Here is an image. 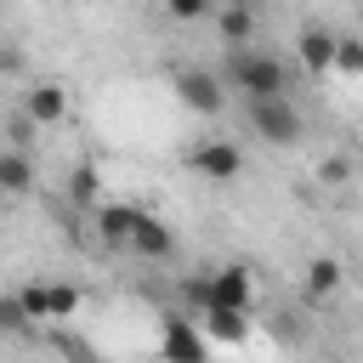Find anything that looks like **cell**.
<instances>
[{
  "mask_svg": "<svg viewBox=\"0 0 363 363\" xmlns=\"http://www.w3.org/2000/svg\"><path fill=\"white\" fill-rule=\"evenodd\" d=\"M210 306L250 312V272H244V267H221V272H210Z\"/></svg>",
  "mask_w": 363,
  "mask_h": 363,
  "instance_id": "ba28073f",
  "label": "cell"
},
{
  "mask_svg": "<svg viewBox=\"0 0 363 363\" xmlns=\"http://www.w3.org/2000/svg\"><path fill=\"white\" fill-rule=\"evenodd\" d=\"M176 96L193 108V113H221L227 108V85H221V74H210V68H176Z\"/></svg>",
  "mask_w": 363,
  "mask_h": 363,
  "instance_id": "3957f363",
  "label": "cell"
},
{
  "mask_svg": "<svg viewBox=\"0 0 363 363\" xmlns=\"http://www.w3.org/2000/svg\"><path fill=\"white\" fill-rule=\"evenodd\" d=\"M0 329H6V335H28V329H34L28 312L17 306V295H0Z\"/></svg>",
  "mask_w": 363,
  "mask_h": 363,
  "instance_id": "ac0fdd59",
  "label": "cell"
},
{
  "mask_svg": "<svg viewBox=\"0 0 363 363\" xmlns=\"http://www.w3.org/2000/svg\"><path fill=\"white\" fill-rule=\"evenodd\" d=\"M136 204H102L96 210V233L108 238V244H130V227H136Z\"/></svg>",
  "mask_w": 363,
  "mask_h": 363,
  "instance_id": "7c38bea8",
  "label": "cell"
},
{
  "mask_svg": "<svg viewBox=\"0 0 363 363\" xmlns=\"http://www.w3.org/2000/svg\"><path fill=\"white\" fill-rule=\"evenodd\" d=\"M346 170H352L346 159H329V164H323V176H329V182H346Z\"/></svg>",
  "mask_w": 363,
  "mask_h": 363,
  "instance_id": "603a6c76",
  "label": "cell"
},
{
  "mask_svg": "<svg viewBox=\"0 0 363 363\" xmlns=\"http://www.w3.org/2000/svg\"><path fill=\"white\" fill-rule=\"evenodd\" d=\"M96 182H102V176H96V164H85V159H79V164L68 170V199H74V204H91V199H96Z\"/></svg>",
  "mask_w": 363,
  "mask_h": 363,
  "instance_id": "2e32d148",
  "label": "cell"
},
{
  "mask_svg": "<svg viewBox=\"0 0 363 363\" xmlns=\"http://www.w3.org/2000/svg\"><path fill=\"white\" fill-rule=\"evenodd\" d=\"M62 113H68V91H62V85H51V79H45V85H34V91H28V102H23V119H28V125H57Z\"/></svg>",
  "mask_w": 363,
  "mask_h": 363,
  "instance_id": "9c48e42d",
  "label": "cell"
},
{
  "mask_svg": "<svg viewBox=\"0 0 363 363\" xmlns=\"http://www.w3.org/2000/svg\"><path fill=\"white\" fill-rule=\"evenodd\" d=\"M130 250H136L142 261H164V255L176 250V233H170L159 216H147V210H142V216H136V227H130Z\"/></svg>",
  "mask_w": 363,
  "mask_h": 363,
  "instance_id": "52a82bcc",
  "label": "cell"
},
{
  "mask_svg": "<svg viewBox=\"0 0 363 363\" xmlns=\"http://www.w3.org/2000/svg\"><path fill=\"white\" fill-rule=\"evenodd\" d=\"M34 187V159L28 153H0V193H28Z\"/></svg>",
  "mask_w": 363,
  "mask_h": 363,
  "instance_id": "5bb4252c",
  "label": "cell"
},
{
  "mask_svg": "<svg viewBox=\"0 0 363 363\" xmlns=\"http://www.w3.org/2000/svg\"><path fill=\"white\" fill-rule=\"evenodd\" d=\"M204 329H210L216 340L238 346V340L250 335V312H233V306H204Z\"/></svg>",
  "mask_w": 363,
  "mask_h": 363,
  "instance_id": "4fadbf2b",
  "label": "cell"
},
{
  "mask_svg": "<svg viewBox=\"0 0 363 363\" xmlns=\"http://www.w3.org/2000/svg\"><path fill=\"white\" fill-rule=\"evenodd\" d=\"M221 85H238L250 102H272V96H289V68L272 57V51H227V79Z\"/></svg>",
  "mask_w": 363,
  "mask_h": 363,
  "instance_id": "6da1fadb",
  "label": "cell"
},
{
  "mask_svg": "<svg viewBox=\"0 0 363 363\" xmlns=\"http://www.w3.org/2000/svg\"><path fill=\"white\" fill-rule=\"evenodd\" d=\"M164 357H170V363H210V352H204L193 318H182V312L164 318Z\"/></svg>",
  "mask_w": 363,
  "mask_h": 363,
  "instance_id": "8992f818",
  "label": "cell"
},
{
  "mask_svg": "<svg viewBox=\"0 0 363 363\" xmlns=\"http://www.w3.org/2000/svg\"><path fill=\"white\" fill-rule=\"evenodd\" d=\"M187 164H193L204 182H221V187H227V182L244 170V153H238L227 136H216V142H199V147L187 153Z\"/></svg>",
  "mask_w": 363,
  "mask_h": 363,
  "instance_id": "5b68a950",
  "label": "cell"
},
{
  "mask_svg": "<svg viewBox=\"0 0 363 363\" xmlns=\"http://www.w3.org/2000/svg\"><path fill=\"white\" fill-rule=\"evenodd\" d=\"M250 125H255L267 142H278V147H289V142L301 136V113H295V102H289V96H272V102H250Z\"/></svg>",
  "mask_w": 363,
  "mask_h": 363,
  "instance_id": "277c9868",
  "label": "cell"
},
{
  "mask_svg": "<svg viewBox=\"0 0 363 363\" xmlns=\"http://www.w3.org/2000/svg\"><path fill=\"white\" fill-rule=\"evenodd\" d=\"M17 306L28 312V323H40V318H74V312H79V289H74V284H45V278H34V284L17 289Z\"/></svg>",
  "mask_w": 363,
  "mask_h": 363,
  "instance_id": "7a4b0ae2",
  "label": "cell"
},
{
  "mask_svg": "<svg viewBox=\"0 0 363 363\" xmlns=\"http://www.w3.org/2000/svg\"><path fill=\"white\" fill-rule=\"evenodd\" d=\"M295 51H301V62H306L312 74H323L329 57H335V34H329L323 23H312V28H301V45H295Z\"/></svg>",
  "mask_w": 363,
  "mask_h": 363,
  "instance_id": "8fae6325",
  "label": "cell"
},
{
  "mask_svg": "<svg viewBox=\"0 0 363 363\" xmlns=\"http://www.w3.org/2000/svg\"><path fill=\"white\" fill-rule=\"evenodd\" d=\"M329 289H340V261H335V255H318V261L306 267V295L318 301V295H329Z\"/></svg>",
  "mask_w": 363,
  "mask_h": 363,
  "instance_id": "9a60e30c",
  "label": "cell"
},
{
  "mask_svg": "<svg viewBox=\"0 0 363 363\" xmlns=\"http://www.w3.org/2000/svg\"><path fill=\"white\" fill-rule=\"evenodd\" d=\"M164 11H170L176 23H193V17H204V0H170Z\"/></svg>",
  "mask_w": 363,
  "mask_h": 363,
  "instance_id": "ffe728a7",
  "label": "cell"
},
{
  "mask_svg": "<svg viewBox=\"0 0 363 363\" xmlns=\"http://www.w3.org/2000/svg\"><path fill=\"white\" fill-rule=\"evenodd\" d=\"M340 74H363V40H352V34H335V57H329Z\"/></svg>",
  "mask_w": 363,
  "mask_h": 363,
  "instance_id": "e0dca14e",
  "label": "cell"
},
{
  "mask_svg": "<svg viewBox=\"0 0 363 363\" xmlns=\"http://www.w3.org/2000/svg\"><path fill=\"white\" fill-rule=\"evenodd\" d=\"M182 295H187V301L204 312V306H210V278H187V284H182Z\"/></svg>",
  "mask_w": 363,
  "mask_h": 363,
  "instance_id": "44dd1931",
  "label": "cell"
},
{
  "mask_svg": "<svg viewBox=\"0 0 363 363\" xmlns=\"http://www.w3.org/2000/svg\"><path fill=\"white\" fill-rule=\"evenodd\" d=\"M6 136H11V153H28V147H34V125H28L23 113H17L11 125H6Z\"/></svg>",
  "mask_w": 363,
  "mask_h": 363,
  "instance_id": "d6986e66",
  "label": "cell"
},
{
  "mask_svg": "<svg viewBox=\"0 0 363 363\" xmlns=\"http://www.w3.org/2000/svg\"><path fill=\"white\" fill-rule=\"evenodd\" d=\"M0 74H23V51L17 45H0Z\"/></svg>",
  "mask_w": 363,
  "mask_h": 363,
  "instance_id": "7402d4cb",
  "label": "cell"
},
{
  "mask_svg": "<svg viewBox=\"0 0 363 363\" xmlns=\"http://www.w3.org/2000/svg\"><path fill=\"white\" fill-rule=\"evenodd\" d=\"M216 28H221V40H227L233 51H244L250 34H255V11H250V6H221V11H216Z\"/></svg>",
  "mask_w": 363,
  "mask_h": 363,
  "instance_id": "30bf717a",
  "label": "cell"
}]
</instances>
